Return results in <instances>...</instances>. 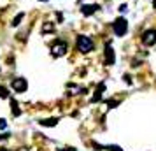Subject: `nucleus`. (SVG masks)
Here are the masks:
<instances>
[{
  "label": "nucleus",
  "instance_id": "obj_1",
  "mask_svg": "<svg viewBox=\"0 0 156 151\" xmlns=\"http://www.w3.org/2000/svg\"><path fill=\"white\" fill-rule=\"evenodd\" d=\"M93 48H95V44H93V41L90 37H86V35L77 37V49L81 53H90V51H93Z\"/></svg>",
  "mask_w": 156,
  "mask_h": 151
},
{
  "label": "nucleus",
  "instance_id": "obj_2",
  "mask_svg": "<svg viewBox=\"0 0 156 151\" xmlns=\"http://www.w3.org/2000/svg\"><path fill=\"white\" fill-rule=\"evenodd\" d=\"M112 28H114V34L118 37H123L128 32V21L125 18H118V20H114Z\"/></svg>",
  "mask_w": 156,
  "mask_h": 151
},
{
  "label": "nucleus",
  "instance_id": "obj_3",
  "mask_svg": "<svg viewBox=\"0 0 156 151\" xmlns=\"http://www.w3.org/2000/svg\"><path fill=\"white\" fill-rule=\"evenodd\" d=\"M51 51H53V56H63L65 53L69 51V44L65 42V41H56V42L53 44Z\"/></svg>",
  "mask_w": 156,
  "mask_h": 151
},
{
  "label": "nucleus",
  "instance_id": "obj_4",
  "mask_svg": "<svg viewBox=\"0 0 156 151\" xmlns=\"http://www.w3.org/2000/svg\"><path fill=\"white\" fill-rule=\"evenodd\" d=\"M142 44L144 46H153V44H156V30L154 28H149L146 32H142Z\"/></svg>",
  "mask_w": 156,
  "mask_h": 151
},
{
  "label": "nucleus",
  "instance_id": "obj_5",
  "mask_svg": "<svg viewBox=\"0 0 156 151\" xmlns=\"http://www.w3.org/2000/svg\"><path fill=\"white\" fill-rule=\"evenodd\" d=\"M11 86H12V90H14L16 93H25L27 88H28V83H27V79H23V77H16V79H12Z\"/></svg>",
  "mask_w": 156,
  "mask_h": 151
},
{
  "label": "nucleus",
  "instance_id": "obj_6",
  "mask_svg": "<svg viewBox=\"0 0 156 151\" xmlns=\"http://www.w3.org/2000/svg\"><path fill=\"white\" fill-rule=\"evenodd\" d=\"M116 56H114V49L111 48V42L105 44V53H104V63L105 65H114Z\"/></svg>",
  "mask_w": 156,
  "mask_h": 151
},
{
  "label": "nucleus",
  "instance_id": "obj_7",
  "mask_svg": "<svg viewBox=\"0 0 156 151\" xmlns=\"http://www.w3.org/2000/svg\"><path fill=\"white\" fill-rule=\"evenodd\" d=\"M97 11H98V5H97V4H88V5H83V7H81V13L84 16H91V14H95Z\"/></svg>",
  "mask_w": 156,
  "mask_h": 151
},
{
  "label": "nucleus",
  "instance_id": "obj_8",
  "mask_svg": "<svg viewBox=\"0 0 156 151\" xmlns=\"http://www.w3.org/2000/svg\"><path fill=\"white\" fill-rule=\"evenodd\" d=\"M104 90H105V84L102 83V84H98V88H97V92H95V95H93L91 102H98L100 99H102V93H104Z\"/></svg>",
  "mask_w": 156,
  "mask_h": 151
},
{
  "label": "nucleus",
  "instance_id": "obj_9",
  "mask_svg": "<svg viewBox=\"0 0 156 151\" xmlns=\"http://www.w3.org/2000/svg\"><path fill=\"white\" fill-rule=\"evenodd\" d=\"M11 107H12V114L14 116L21 114V109H20V106H18V102H16L14 99H11Z\"/></svg>",
  "mask_w": 156,
  "mask_h": 151
},
{
  "label": "nucleus",
  "instance_id": "obj_10",
  "mask_svg": "<svg viewBox=\"0 0 156 151\" xmlns=\"http://www.w3.org/2000/svg\"><path fill=\"white\" fill-rule=\"evenodd\" d=\"M56 123H58L56 118H48V120H42V121H41V125H42V127H55Z\"/></svg>",
  "mask_w": 156,
  "mask_h": 151
},
{
  "label": "nucleus",
  "instance_id": "obj_11",
  "mask_svg": "<svg viewBox=\"0 0 156 151\" xmlns=\"http://www.w3.org/2000/svg\"><path fill=\"white\" fill-rule=\"evenodd\" d=\"M9 97V92L5 86H0V99H7Z\"/></svg>",
  "mask_w": 156,
  "mask_h": 151
},
{
  "label": "nucleus",
  "instance_id": "obj_12",
  "mask_svg": "<svg viewBox=\"0 0 156 151\" xmlns=\"http://www.w3.org/2000/svg\"><path fill=\"white\" fill-rule=\"evenodd\" d=\"M23 20V14H18L14 18V20H12V27H18V25H20V21H21Z\"/></svg>",
  "mask_w": 156,
  "mask_h": 151
},
{
  "label": "nucleus",
  "instance_id": "obj_13",
  "mask_svg": "<svg viewBox=\"0 0 156 151\" xmlns=\"http://www.w3.org/2000/svg\"><path fill=\"white\" fill-rule=\"evenodd\" d=\"M5 127H7V121H5L4 118H0V130H4Z\"/></svg>",
  "mask_w": 156,
  "mask_h": 151
},
{
  "label": "nucleus",
  "instance_id": "obj_14",
  "mask_svg": "<svg viewBox=\"0 0 156 151\" xmlns=\"http://www.w3.org/2000/svg\"><path fill=\"white\" fill-rule=\"evenodd\" d=\"M53 30V25H46V27H42V32H51Z\"/></svg>",
  "mask_w": 156,
  "mask_h": 151
},
{
  "label": "nucleus",
  "instance_id": "obj_15",
  "mask_svg": "<svg viewBox=\"0 0 156 151\" xmlns=\"http://www.w3.org/2000/svg\"><path fill=\"white\" fill-rule=\"evenodd\" d=\"M119 104V100H111L109 102V107H114V106H118Z\"/></svg>",
  "mask_w": 156,
  "mask_h": 151
},
{
  "label": "nucleus",
  "instance_id": "obj_16",
  "mask_svg": "<svg viewBox=\"0 0 156 151\" xmlns=\"http://www.w3.org/2000/svg\"><path fill=\"white\" fill-rule=\"evenodd\" d=\"M60 151H76V149H74V148H72V149L70 148H67V149H60Z\"/></svg>",
  "mask_w": 156,
  "mask_h": 151
},
{
  "label": "nucleus",
  "instance_id": "obj_17",
  "mask_svg": "<svg viewBox=\"0 0 156 151\" xmlns=\"http://www.w3.org/2000/svg\"><path fill=\"white\" fill-rule=\"evenodd\" d=\"M5 137H9V134H4V135H2V139H5Z\"/></svg>",
  "mask_w": 156,
  "mask_h": 151
},
{
  "label": "nucleus",
  "instance_id": "obj_18",
  "mask_svg": "<svg viewBox=\"0 0 156 151\" xmlns=\"http://www.w3.org/2000/svg\"><path fill=\"white\" fill-rule=\"evenodd\" d=\"M153 7H154V9H156V0H153Z\"/></svg>",
  "mask_w": 156,
  "mask_h": 151
},
{
  "label": "nucleus",
  "instance_id": "obj_19",
  "mask_svg": "<svg viewBox=\"0 0 156 151\" xmlns=\"http://www.w3.org/2000/svg\"><path fill=\"white\" fill-rule=\"evenodd\" d=\"M41 2H48V0H41Z\"/></svg>",
  "mask_w": 156,
  "mask_h": 151
}]
</instances>
